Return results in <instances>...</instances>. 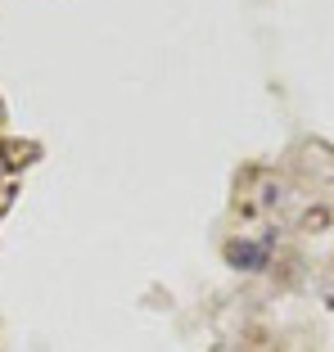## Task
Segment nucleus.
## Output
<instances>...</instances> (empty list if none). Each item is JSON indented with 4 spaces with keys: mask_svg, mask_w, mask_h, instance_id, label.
I'll return each instance as SVG.
<instances>
[{
    "mask_svg": "<svg viewBox=\"0 0 334 352\" xmlns=\"http://www.w3.org/2000/svg\"><path fill=\"white\" fill-rule=\"evenodd\" d=\"M0 154H5V149H0Z\"/></svg>",
    "mask_w": 334,
    "mask_h": 352,
    "instance_id": "nucleus-2",
    "label": "nucleus"
},
{
    "mask_svg": "<svg viewBox=\"0 0 334 352\" xmlns=\"http://www.w3.org/2000/svg\"><path fill=\"white\" fill-rule=\"evenodd\" d=\"M226 262L240 271H258L267 267V244H249V239H235V244H226Z\"/></svg>",
    "mask_w": 334,
    "mask_h": 352,
    "instance_id": "nucleus-1",
    "label": "nucleus"
}]
</instances>
